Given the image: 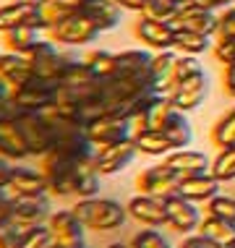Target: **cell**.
I'll return each instance as SVG.
<instances>
[{"label":"cell","instance_id":"obj_5","mask_svg":"<svg viewBox=\"0 0 235 248\" xmlns=\"http://www.w3.org/2000/svg\"><path fill=\"white\" fill-rule=\"evenodd\" d=\"M11 97L21 107V112H45L58 102V86L31 76L26 84L11 89Z\"/></svg>","mask_w":235,"mask_h":248},{"label":"cell","instance_id":"obj_53","mask_svg":"<svg viewBox=\"0 0 235 248\" xmlns=\"http://www.w3.org/2000/svg\"><path fill=\"white\" fill-rule=\"evenodd\" d=\"M178 3H188V0H178Z\"/></svg>","mask_w":235,"mask_h":248},{"label":"cell","instance_id":"obj_44","mask_svg":"<svg viewBox=\"0 0 235 248\" xmlns=\"http://www.w3.org/2000/svg\"><path fill=\"white\" fill-rule=\"evenodd\" d=\"M178 248H225V246L214 243L212 238L201 235V232H191V235H186V238H183V243H180Z\"/></svg>","mask_w":235,"mask_h":248},{"label":"cell","instance_id":"obj_49","mask_svg":"<svg viewBox=\"0 0 235 248\" xmlns=\"http://www.w3.org/2000/svg\"><path fill=\"white\" fill-rule=\"evenodd\" d=\"M112 3H118L123 11H133V13H141L144 11V3L146 0H112Z\"/></svg>","mask_w":235,"mask_h":248},{"label":"cell","instance_id":"obj_40","mask_svg":"<svg viewBox=\"0 0 235 248\" xmlns=\"http://www.w3.org/2000/svg\"><path fill=\"white\" fill-rule=\"evenodd\" d=\"M52 246H55V238H52L47 225L26 227L24 230V246L21 248H52Z\"/></svg>","mask_w":235,"mask_h":248},{"label":"cell","instance_id":"obj_20","mask_svg":"<svg viewBox=\"0 0 235 248\" xmlns=\"http://www.w3.org/2000/svg\"><path fill=\"white\" fill-rule=\"evenodd\" d=\"M0 154L11 162H24L31 157L16 120H0Z\"/></svg>","mask_w":235,"mask_h":248},{"label":"cell","instance_id":"obj_32","mask_svg":"<svg viewBox=\"0 0 235 248\" xmlns=\"http://www.w3.org/2000/svg\"><path fill=\"white\" fill-rule=\"evenodd\" d=\"M209 139L217 149H227V146H235V105L227 112L217 118V123L212 125Z\"/></svg>","mask_w":235,"mask_h":248},{"label":"cell","instance_id":"obj_9","mask_svg":"<svg viewBox=\"0 0 235 248\" xmlns=\"http://www.w3.org/2000/svg\"><path fill=\"white\" fill-rule=\"evenodd\" d=\"M11 217L24 227H37L47 225L52 217V196H16L13 199V212Z\"/></svg>","mask_w":235,"mask_h":248},{"label":"cell","instance_id":"obj_36","mask_svg":"<svg viewBox=\"0 0 235 248\" xmlns=\"http://www.w3.org/2000/svg\"><path fill=\"white\" fill-rule=\"evenodd\" d=\"M24 227L13 217H0V248H21Z\"/></svg>","mask_w":235,"mask_h":248},{"label":"cell","instance_id":"obj_12","mask_svg":"<svg viewBox=\"0 0 235 248\" xmlns=\"http://www.w3.org/2000/svg\"><path fill=\"white\" fill-rule=\"evenodd\" d=\"M133 37L141 45H146L154 52L172 50V37H175V24H162V21H152V18L141 16L133 21Z\"/></svg>","mask_w":235,"mask_h":248},{"label":"cell","instance_id":"obj_2","mask_svg":"<svg viewBox=\"0 0 235 248\" xmlns=\"http://www.w3.org/2000/svg\"><path fill=\"white\" fill-rule=\"evenodd\" d=\"M71 209L84 222L86 230H94V232L120 230L125 225V219H128V206H123L115 199H105V196L78 199Z\"/></svg>","mask_w":235,"mask_h":248},{"label":"cell","instance_id":"obj_28","mask_svg":"<svg viewBox=\"0 0 235 248\" xmlns=\"http://www.w3.org/2000/svg\"><path fill=\"white\" fill-rule=\"evenodd\" d=\"M159 131L170 139V144L175 146V149H186V146L193 141V128H191V123H188L186 112H180V110H172Z\"/></svg>","mask_w":235,"mask_h":248},{"label":"cell","instance_id":"obj_13","mask_svg":"<svg viewBox=\"0 0 235 248\" xmlns=\"http://www.w3.org/2000/svg\"><path fill=\"white\" fill-rule=\"evenodd\" d=\"M206 94H209V78H206V73H199V76H191V78H186V81L175 84V89L167 97H170V102L175 110L191 112V110H196V107L204 105Z\"/></svg>","mask_w":235,"mask_h":248},{"label":"cell","instance_id":"obj_22","mask_svg":"<svg viewBox=\"0 0 235 248\" xmlns=\"http://www.w3.org/2000/svg\"><path fill=\"white\" fill-rule=\"evenodd\" d=\"M165 162L178 170L180 175H199V172H209L212 167V159L206 157L204 152H196V149H175L165 157Z\"/></svg>","mask_w":235,"mask_h":248},{"label":"cell","instance_id":"obj_6","mask_svg":"<svg viewBox=\"0 0 235 248\" xmlns=\"http://www.w3.org/2000/svg\"><path fill=\"white\" fill-rule=\"evenodd\" d=\"M86 133H89L92 144L99 149V146H110V144L133 139V123H131V118H125V115L107 112V115L94 118L92 123L86 125Z\"/></svg>","mask_w":235,"mask_h":248},{"label":"cell","instance_id":"obj_25","mask_svg":"<svg viewBox=\"0 0 235 248\" xmlns=\"http://www.w3.org/2000/svg\"><path fill=\"white\" fill-rule=\"evenodd\" d=\"M45 31L37 29V26H16V29H8L0 34V45L11 52H18V55H26L34 45L42 39Z\"/></svg>","mask_w":235,"mask_h":248},{"label":"cell","instance_id":"obj_47","mask_svg":"<svg viewBox=\"0 0 235 248\" xmlns=\"http://www.w3.org/2000/svg\"><path fill=\"white\" fill-rule=\"evenodd\" d=\"M191 3H196V5H201V8H206V11L219 13V11H225V8H230V5H235V0H191Z\"/></svg>","mask_w":235,"mask_h":248},{"label":"cell","instance_id":"obj_54","mask_svg":"<svg viewBox=\"0 0 235 248\" xmlns=\"http://www.w3.org/2000/svg\"><path fill=\"white\" fill-rule=\"evenodd\" d=\"M227 248H235V243H233V246H227Z\"/></svg>","mask_w":235,"mask_h":248},{"label":"cell","instance_id":"obj_23","mask_svg":"<svg viewBox=\"0 0 235 248\" xmlns=\"http://www.w3.org/2000/svg\"><path fill=\"white\" fill-rule=\"evenodd\" d=\"M89 0H42L39 11H42V21H45V31L52 29L55 24L65 21V18L76 16V13L86 11Z\"/></svg>","mask_w":235,"mask_h":248},{"label":"cell","instance_id":"obj_18","mask_svg":"<svg viewBox=\"0 0 235 248\" xmlns=\"http://www.w3.org/2000/svg\"><path fill=\"white\" fill-rule=\"evenodd\" d=\"M222 183L212 175V172H199V175H183L178 183V193L186 196L193 204H209L219 193Z\"/></svg>","mask_w":235,"mask_h":248},{"label":"cell","instance_id":"obj_1","mask_svg":"<svg viewBox=\"0 0 235 248\" xmlns=\"http://www.w3.org/2000/svg\"><path fill=\"white\" fill-rule=\"evenodd\" d=\"M24 58L29 60V65H31V71H34L37 78L58 86L65 78V73H68L84 55H78V52H73V50H58V45L52 42V39L42 37Z\"/></svg>","mask_w":235,"mask_h":248},{"label":"cell","instance_id":"obj_55","mask_svg":"<svg viewBox=\"0 0 235 248\" xmlns=\"http://www.w3.org/2000/svg\"><path fill=\"white\" fill-rule=\"evenodd\" d=\"M84 248H89V246H84Z\"/></svg>","mask_w":235,"mask_h":248},{"label":"cell","instance_id":"obj_50","mask_svg":"<svg viewBox=\"0 0 235 248\" xmlns=\"http://www.w3.org/2000/svg\"><path fill=\"white\" fill-rule=\"evenodd\" d=\"M8 92H11V86H8V84H5V81H3V78H0V94H8Z\"/></svg>","mask_w":235,"mask_h":248},{"label":"cell","instance_id":"obj_11","mask_svg":"<svg viewBox=\"0 0 235 248\" xmlns=\"http://www.w3.org/2000/svg\"><path fill=\"white\" fill-rule=\"evenodd\" d=\"M136 154H139V149L133 144V139L110 144V146H99L94 152V167H97L99 175H115V172L125 170L136 159Z\"/></svg>","mask_w":235,"mask_h":248},{"label":"cell","instance_id":"obj_39","mask_svg":"<svg viewBox=\"0 0 235 248\" xmlns=\"http://www.w3.org/2000/svg\"><path fill=\"white\" fill-rule=\"evenodd\" d=\"M204 214H212V217L235 222V199L233 196H225V193H217L209 204H204Z\"/></svg>","mask_w":235,"mask_h":248},{"label":"cell","instance_id":"obj_21","mask_svg":"<svg viewBox=\"0 0 235 248\" xmlns=\"http://www.w3.org/2000/svg\"><path fill=\"white\" fill-rule=\"evenodd\" d=\"M31 76H34V71H31L29 60L24 55L11 52V50H0V78H3L11 89L26 84Z\"/></svg>","mask_w":235,"mask_h":248},{"label":"cell","instance_id":"obj_29","mask_svg":"<svg viewBox=\"0 0 235 248\" xmlns=\"http://www.w3.org/2000/svg\"><path fill=\"white\" fill-rule=\"evenodd\" d=\"M214 45V37L206 34H196V31H188V29H178L175 26V37H172V50L178 55H204L209 52Z\"/></svg>","mask_w":235,"mask_h":248},{"label":"cell","instance_id":"obj_24","mask_svg":"<svg viewBox=\"0 0 235 248\" xmlns=\"http://www.w3.org/2000/svg\"><path fill=\"white\" fill-rule=\"evenodd\" d=\"M133 144H136L139 154H146V157H162L165 159L170 152H175V146L170 144V139H167L159 128L136 131L133 133Z\"/></svg>","mask_w":235,"mask_h":248},{"label":"cell","instance_id":"obj_42","mask_svg":"<svg viewBox=\"0 0 235 248\" xmlns=\"http://www.w3.org/2000/svg\"><path fill=\"white\" fill-rule=\"evenodd\" d=\"M217 37H235V5L219 11V26H217Z\"/></svg>","mask_w":235,"mask_h":248},{"label":"cell","instance_id":"obj_31","mask_svg":"<svg viewBox=\"0 0 235 248\" xmlns=\"http://www.w3.org/2000/svg\"><path fill=\"white\" fill-rule=\"evenodd\" d=\"M201 235L212 238L214 243L219 246H233L235 243V222H227V219H219V217H212V214H204V219H201L199 230Z\"/></svg>","mask_w":235,"mask_h":248},{"label":"cell","instance_id":"obj_26","mask_svg":"<svg viewBox=\"0 0 235 248\" xmlns=\"http://www.w3.org/2000/svg\"><path fill=\"white\" fill-rule=\"evenodd\" d=\"M99 172L94 167V159H84L78 162L76 172H73V196L76 199H92L99 196Z\"/></svg>","mask_w":235,"mask_h":248},{"label":"cell","instance_id":"obj_3","mask_svg":"<svg viewBox=\"0 0 235 248\" xmlns=\"http://www.w3.org/2000/svg\"><path fill=\"white\" fill-rule=\"evenodd\" d=\"M47 39H52L55 45H65V47H81V45H94L102 34L97 24L92 21L86 13H76V16L65 18V21L55 24L52 29L45 31Z\"/></svg>","mask_w":235,"mask_h":248},{"label":"cell","instance_id":"obj_10","mask_svg":"<svg viewBox=\"0 0 235 248\" xmlns=\"http://www.w3.org/2000/svg\"><path fill=\"white\" fill-rule=\"evenodd\" d=\"M47 227H50L52 238H55L58 246L63 248H84V232L86 227L84 222L73 214V209H58L52 212L50 222H47Z\"/></svg>","mask_w":235,"mask_h":248},{"label":"cell","instance_id":"obj_27","mask_svg":"<svg viewBox=\"0 0 235 248\" xmlns=\"http://www.w3.org/2000/svg\"><path fill=\"white\" fill-rule=\"evenodd\" d=\"M84 13H86V16H89L102 31H110V29H115V26L120 24L123 8H120L118 3H112V0H89Z\"/></svg>","mask_w":235,"mask_h":248},{"label":"cell","instance_id":"obj_34","mask_svg":"<svg viewBox=\"0 0 235 248\" xmlns=\"http://www.w3.org/2000/svg\"><path fill=\"white\" fill-rule=\"evenodd\" d=\"M209 172L219 183H230L235 180V146H227V149H219L217 157L212 159Z\"/></svg>","mask_w":235,"mask_h":248},{"label":"cell","instance_id":"obj_33","mask_svg":"<svg viewBox=\"0 0 235 248\" xmlns=\"http://www.w3.org/2000/svg\"><path fill=\"white\" fill-rule=\"evenodd\" d=\"M180 8H183V3H178V0H146L141 16L162 24H175Z\"/></svg>","mask_w":235,"mask_h":248},{"label":"cell","instance_id":"obj_17","mask_svg":"<svg viewBox=\"0 0 235 248\" xmlns=\"http://www.w3.org/2000/svg\"><path fill=\"white\" fill-rule=\"evenodd\" d=\"M8 188L13 196H47L50 186L42 175L39 167H26V165H13V172L8 178Z\"/></svg>","mask_w":235,"mask_h":248},{"label":"cell","instance_id":"obj_30","mask_svg":"<svg viewBox=\"0 0 235 248\" xmlns=\"http://www.w3.org/2000/svg\"><path fill=\"white\" fill-rule=\"evenodd\" d=\"M175 60H178L175 50L154 52V58H152V73H154V78H157V89L162 92V94H170L172 92V71H175Z\"/></svg>","mask_w":235,"mask_h":248},{"label":"cell","instance_id":"obj_7","mask_svg":"<svg viewBox=\"0 0 235 248\" xmlns=\"http://www.w3.org/2000/svg\"><path fill=\"white\" fill-rule=\"evenodd\" d=\"M165 217H167V227L175 232H183V235H191V232L199 230L201 219H204V214H201L199 204H193V201H188L186 196H180V193H170V196H165Z\"/></svg>","mask_w":235,"mask_h":248},{"label":"cell","instance_id":"obj_15","mask_svg":"<svg viewBox=\"0 0 235 248\" xmlns=\"http://www.w3.org/2000/svg\"><path fill=\"white\" fill-rule=\"evenodd\" d=\"M128 217L136 219L141 227H167L165 217V201L159 196H149V193H136L128 204Z\"/></svg>","mask_w":235,"mask_h":248},{"label":"cell","instance_id":"obj_19","mask_svg":"<svg viewBox=\"0 0 235 248\" xmlns=\"http://www.w3.org/2000/svg\"><path fill=\"white\" fill-rule=\"evenodd\" d=\"M152 52L149 50H123L115 52V71L110 78H136L152 71Z\"/></svg>","mask_w":235,"mask_h":248},{"label":"cell","instance_id":"obj_4","mask_svg":"<svg viewBox=\"0 0 235 248\" xmlns=\"http://www.w3.org/2000/svg\"><path fill=\"white\" fill-rule=\"evenodd\" d=\"M16 123L24 133V141L29 146L31 157L39 159L42 154H47L55 146V125L47 120L45 112H24Z\"/></svg>","mask_w":235,"mask_h":248},{"label":"cell","instance_id":"obj_51","mask_svg":"<svg viewBox=\"0 0 235 248\" xmlns=\"http://www.w3.org/2000/svg\"><path fill=\"white\" fill-rule=\"evenodd\" d=\"M105 248H131V243H110V246H105Z\"/></svg>","mask_w":235,"mask_h":248},{"label":"cell","instance_id":"obj_38","mask_svg":"<svg viewBox=\"0 0 235 248\" xmlns=\"http://www.w3.org/2000/svg\"><path fill=\"white\" fill-rule=\"evenodd\" d=\"M131 248H172V246L157 227H141L131 240Z\"/></svg>","mask_w":235,"mask_h":248},{"label":"cell","instance_id":"obj_46","mask_svg":"<svg viewBox=\"0 0 235 248\" xmlns=\"http://www.w3.org/2000/svg\"><path fill=\"white\" fill-rule=\"evenodd\" d=\"M222 92L230 99H235V63L233 65H225V73H222Z\"/></svg>","mask_w":235,"mask_h":248},{"label":"cell","instance_id":"obj_14","mask_svg":"<svg viewBox=\"0 0 235 248\" xmlns=\"http://www.w3.org/2000/svg\"><path fill=\"white\" fill-rule=\"evenodd\" d=\"M16 26H37V29L45 31L39 3H16V0H8V3L0 5V34L8 29H16Z\"/></svg>","mask_w":235,"mask_h":248},{"label":"cell","instance_id":"obj_43","mask_svg":"<svg viewBox=\"0 0 235 248\" xmlns=\"http://www.w3.org/2000/svg\"><path fill=\"white\" fill-rule=\"evenodd\" d=\"M21 115L24 112H21V107L13 102L11 92L8 94H0V120H18Z\"/></svg>","mask_w":235,"mask_h":248},{"label":"cell","instance_id":"obj_48","mask_svg":"<svg viewBox=\"0 0 235 248\" xmlns=\"http://www.w3.org/2000/svg\"><path fill=\"white\" fill-rule=\"evenodd\" d=\"M13 165H16V162H11V159H5L3 154H0V186H8V178H11V172H13Z\"/></svg>","mask_w":235,"mask_h":248},{"label":"cell","instance_id":"obj_35","mask_svg":"<svg viewBox=\"0 0 235 248\" xmlns=\"http://www.w3.org/2000/svg\"><path fill=\"white\" fill-rule=\"evenodd\" d=\"M84 60L92 65V71L97 73L99 78H110L112 71H115V52L107 50H89L84 55Z\"/></svg>","mask_w":235,"mask_h":248},{"label":"cell","instance_id":"obj_16","mask_svg":"<svg viewBox=\"0 0 235 248\" xmlns=\"http://www.w3.org/2000/svg\"><path fill=\"white\" fill-rule=\"evenodd\" d=\"M178 29H188V31H196V34H206V37H217V26H219V13L206 11L196 3H183L178 18H175Z\"/></svg>","mask_w":235,"mask_h":248},{"label":"cell","instance_id":"obj_8","mask_svg":"<svg viewBox=\"0 0 235 248\" xmlns=\"http://www.w3.org/2000/svg\"><path fill=\"white\" fill-rule=\"evenodd\" d=\"M180 178L183 175H180L178 170H172V167L162 159V165H152V167H146V170L139 172L136 188H139V193H149V196L165 199V196H170V193L178 191Z\"/></svg>","mask_w":235,"mask_h":248},{"label":"cell","instance_id":"obj_45","mask_svg":"<svg viewBox=\"0 0 235 248\" xmlns=\"http://www.w3.org/2000/svg\"><path fill=\"white\" fill-rule=\"evenodd\" d=\"M13 193L8 186H0V217H11V212H13Z\"/></svg>","mask_w":235,"mask_h":248},{"label":"cell","instance_id":"obj_41","mask_svg":"<svg viewBox=\"0 0 235 248\" xmlns=\"http://www.w3.org/2000/svg\"><path fill=\"white\" fill-rule=\"evenodd\" d=\"M212 52L222 65H233L235 63V37H214Z\"/></svg>","mask_w":235,"mask_h":248},{"label":"cell","instance_id":"obj_52","mask_svg":"<svg viewBox=\"0 0 235 248\" xmlns=\"http://www.w3.org/2000/svg\"><path fill=\"white\" fill-rule=\"evenodd\" d=\"M16 3H42V0H16Z\"/></svg>","mask_w":235,"mask_h":248},{"label":"cell","instance_id":"obj_37","mask_svg":"<svg viewBox=\"0 0 235 248\" xmlns=\"http://www.w3.org/2000/svg\"><path fill=\"white\" fill-rule=\"evenodd\" d=\"M199 73H204L199 55H178L175 71H172V89H175V84L186 81V78H191V76H199Z\"/></svg>","mask_w":235,"mask_h":248}]
</instances>
